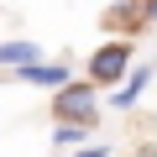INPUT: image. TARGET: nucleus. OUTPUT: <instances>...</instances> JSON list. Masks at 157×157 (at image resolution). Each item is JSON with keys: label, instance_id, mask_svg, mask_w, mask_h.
<instances>
[{"label": "nucleus", "instance_id": "obj_1", "mask_svg": "<svg viewBox=\"0 0 157 157\" xmlns=\"http://www.w3.org/2000/svg\"><path fill=\"white\" fill-rule=\"evenodd\" d=\"M52 115H58V126H94V115H100V100H94V89L89 84H73V78H68V84L52 94Z\"/></svg>", "mask_w": 157, "mask_h": 157}, {"label": "nucleus", "instance_id": "obj_2", "mask_svg": "<svg viewBox=\"0 0 157 157\" xmlns=\"http://www.w3.org/2000/svg\"><path fill=\"white\" fill-rule=\"evenodd\" d=\"M126 68H131V42L115 37V42H105V47L89 52V84H121Z\"/></svg>", "mask_w": 157, "mask_h": 157}, {"label": "nucleus", "instance_id": "obj_3", "mask_svg": "<svg viewBox=\"0 0 157 157\" xmlns=\"http://www.w3.org/2000/svg\"><path fill=\"white\" fill-rule=\"evenodd\" d=\"M16 78H26V84H47V89H63V84H68V68H63V63H32V68H16Z\"/></svg>", "mask_w": 157, "mask_h": 157}, {"label": "nucleus", "instance_id": "obj_4", "mask_svg": "<svg viewBox=\"0 0 157 157\" xmlns=\"http://www.w3.org/2000/svg\"><path fill=\"white\" fill-rule=\"evenodd\" d=\"M32 63H42L37 42H0V68H32Z\"/></svg>", "mask_w": 157, "mask_h": 157}, {"label": "nucleus", "instance_id": "obj_5", "mask_svg": "<svg viewBox=\"0 0 157 157\" xmlns=\"http://www.w3.org/2000/svg\"><path fill=\"white\" fill-rule=\"evenodd\" d=\"M147 78H152V63H141V68H131V73H126V84L115 89V110H131V105L141 100V89H147Z\"/></svg>", "mask_w": 157, "mask_h": 157}, {"label": "nucleus", "instance_id": "obj_6", "mask_svg": "<svg viewBox=\"0 0 157 157\" xmlns=\"http://www.w3.org/2000/svg\"><path fill=\"white\" fill-rule=\"evenodd\" d=\"M84 136H89L84 126H58V131H52V141H58V147H78Z\"/></svg>", "mask_w": 157, "mask_h": 157}, {"label": "nucleus", "instance_id": "obj_7", "mask_svg": "<svg viewBox=\"0 0 157 157\" xmlns=\"http://www.w3.org/2000/svg\"><path fill=\"white\" fill-rule=\"evenodd\" d=\"M73 157H110V152H105V147H78Z\"/></svg>", "mask_w": 157, "mask_h": 157}, {"label": "nucleus", "instance_id": "obj_8", "mask_svg": "<svg viewBox=\"0 0 157 157\" xmlns=\"http://www.w3.org/2000/svg\"><path fill=\"white\" fill-rule=\"evenodd\" d=\"M141 16H147V21H157V6H147V11H141Z\"/></svg>", "mask_w": 157, "mask_h": 157}, {"label": "nucleus", "instance_id": "obj_9", "mask_svg": "<svg viewBox=\"0 0 157 157\" xmlns=\"http://www.w3.org/2000/svg\"><path fill=\"white\" fill-rule=\"evenodd\" d=\"M141 6H157V0H141Z\"/></svg>", "mask_w": 157, "mask_h": 157}]
</instances>
